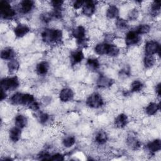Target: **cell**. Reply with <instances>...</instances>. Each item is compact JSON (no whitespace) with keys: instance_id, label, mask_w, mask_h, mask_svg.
I'll list each match as a JSON object with an SVG mask.
<instances>
[{"instance_id":"obj_1","label":"cell","mask_w":161,"mask_h":161,"mask_svg":"<svg viewBox=\"0 0 161 161\" xmlns=\"http://www.w3.org/2000/svg\"><path fill=\"white\" fill-rule=\"evenodd\" d=\"M41 36L45 43H58L62 39L63 33L59 29H45L42 32Z\"/></svg>"},{"instance_id":"obj_2","label":"cell","mask_w":161,"mask_h":161,"mask_svg":"<svg viewBox=\"0 0 161 161\" xmlns=\"http://www.w3.org/2000/svg\"><path fill=\"white\" fill-rule=\"evenodd\" d=\"M19 82L17 77H4L1 80V89L4 91H13L18 87Z\"/></svg>"},{"instance_id":"obj_3","label":"cell","mask_w":161,"mask_h":161,"mask_svg":"<svg viewBox=\"0 0 161 161\" xmlns=\"http://www.w3.org/2000/svg\"><path fill=\"white\" fill-rule=\"evenodd\" d=\"M86 103L89 108L98 109L103 106L104 100L101 95L99 93H93L87 98Z\"/></svg>"},{"instance_id":"obj_4","label":"cell","mask_w":161,"mask_h":161,"mask_svg":"<svg viewBox=\"0 0 161 161\" xmlns=\"http://www.w3.org/2000/svg\"><path fill=\"white\" fill-rule=\"evenodd\" d=\"M1 16L4 19H11L16 14L15 11L11 8L10 4L6 1H1L0 3Z\"/></svg>"},{"instance_id":"obj_5","label":"cell","mask_w":161,"mask_h":161,"mask_svg":"<svg viewBox=\"0 0 161 161\" xmlns=\"http://www.w3.org/2000/svg\"><path fill=\"white\" fill-rule=\"evenodd\" d=\"M160 45L154 40H150L146 42L145 45V55H154L155 54L160 55Z\"/></svg>"},{"instance_id":"obj_6","label":"cell","mask_w":161,"mask_h":161,"mask_svg":"<svg viewBox=\"0 0 161 161\" xmlns=\"http://www.w3.org/2000/svg\"><path fill=\"white\" fill-rule=\"evenodd\" d=\"M140 41V35L135 30L128 31L125 36V43L128 46L136 45Z\"/></svg>"},{"instance_id":"obj_7","label":"cell","mask_w":161,"mask_h":161,"mask_svg":"<svg viewBox=\"0 0 161 161\" xmlns=\"http://www.w3.org/2000/svg\"><path fill=\"white\" fill-rule=\"evenodd\" d=\"M96 11V5L92 1H84L82 6V13L87 16H91Z\"/></svg>"},{"instance_id":"obj_8","label":"cell","mask_w":161,"mask_h":161,"mask_svg":"<svg viewBox=\"0 0 161 161\" xmlns=\"http://www.w3.org/2000/svg\"><path fill=\"white\" fill-rule=\"evenodd\" d=\"M74 92L73 91L68 87L62 89L59 93V99L62 102H68L71 101L74 97Z\"/></svg>"},{"instance_id":"obj_9","label":"cell","mask_w":161,"mask_h":161,"mask_svg":"<svg viewBox=\"0 0 161 161\" xmlns=\"http://www.w3.org/2000/svg\"><path fill=\"white\" fill-rule=\"evenodd\" d=\"M114 83V80L106 76L101 75L97 80V86L100 88H108L111 87Z\"/></svg>"},{"instance_id":"obj_10","label":"cell","mask_w":161,"mask_h":161,"mask_svg":"<svg viewBox=\"0 0 161 161\" xmlns=\"http://www.w3.org/2000/svg\"><path fill=\"white\" fill-rule=\"evenodd\" d=\"M30 31V28L25 24H18L14 29V33L18 38H21Z\"/></svg>"},{"instance_id":"obj_11","label":"cell","mask_w":161,"mask_h":161,"mask_svg":"<svg viewBox=\"0 0 161 161\" xmlns=\"http://www.w3.org/2000/svg\"><path fill=\"white\" fill-rule=\"evenodd\" d=\"M16 57V52L11 47H6L3 49L1 52V58L5 60H11L14 59Z\"/></svg>"},{"instance_id":"obj_12","label":"cell","mask_w":161,"mask_h":161,"mask_svg":"<svg viewBox=\"0 0 161 161\" xmlns=\"http://www.w3.org/2000/svg\"><path fill=\"white\" fill-rule=\"evenodd\" d=\"M34 6V2L31 0H23L19 3V10L22 13H30Z\"/></svg>"},{"instance_id":"obj_13","label":"cell","mask_w":161,"mask_h":161,"mask_svg":"<svg viewBox=\"0 0 161 161\" xmlns=\"http://www.w3.org/2000/svg\"><path fill=\"white\" fill-rule=\"evenodd\" d=\"M128 123V116L124 114L121 113L118 114L114 119V125L117 128H123L125 127Z\"/></svg>"},{"instance_id":"obj_14","label":"cell","mask_w":161,"mask_h":161,"mask_svg":"<svg viewBox=\"0 0 161 161\" xmlns=\"http://www.w3.org/2000/svg\"><path fill=\"white\" fill-rule=\"evenodd\" d=\"M84 58V53L80 50H75L72 52L70 55V61H71L72 65H74L80 63V62L82 61Z\"/></svg>"},{"instance_id":"obj_15","label":"cell","mask_w":161,"mask_h":161,"mask_svg":"<svg viewBox=\"0 0 161 161\" xmlns=\"http://www.w3.org/2000/svg\"><path fill=\"white\" fill-rule=\"evenodd\" d=\"M72 35L77 41L84 40L86 36V29L82 26H78L73 29Z\"/></svg>"},{"instance_id":"obj_16","label":"cell","mask_w":161,"mask_h":161,"mask_svg":"<svg viewBox=\"0 0 161 161\" xmlns=\"http://www.w3.org/2000/svg\"><path fill=\"white\" fill-rule=\"evenodd\" d=\"M147 150L152 153H156L160 150L161 149V142L159 139L154 140L150 142L147 145Z\"/></svg>"},{"instance_id":"obj_17","label":"cell","mask_w":161,"mask_h":161,"mask_svg":"<svg viewBox=\"0 0 161 161\" xmlns=\"http://www.w3.org/2000/svg\"><path fill=\"white\" fill-rule=\"evenodd\" d=\"M49 64L46 61H42L36 65V72L40 75H45L49 70Z\"/></svg>"},{"instance_id":"obj_18","label":"cell","mask_w":161,"mask_h":161,"mask_svg":"<svg viewBox=\"0 0 161 161\" xmlns=\"http://www.w3.org/2000/svg\"><path fill=\"white\" fill-rule=\"evenodd\" d=\"M21 136V128L14 126L12 128L9 132V136L10 140L13 142H17L19 141Z\"/></svg>"},{"instance_id":"obj_19","label":"cell","mask_w":161,"mask_h":161,"mask_svg":"<svg viewBox=\"0 0 161 161\" xmlns=\"http://www.w3.org/2000/svg\"><path fill=\"white\" fill-rule=\"evenodd\" d=\"M106 15L109 19H117L119 16V9L114 5H109L106 9Z\"/></svg>"},{"instance_id":"obj_20","label":"cell","mask_w":161,"mask_h":161,"mask_svg":"<svg viewBox=\"0 0 161 161\" xmlns=\"http://www.w3.org/2000/svg\"><path fill=\"white\" fill-rule=\"evenodd\" d=\"M28 120L26 117L23 114H18L14 118V124L16 126L22 129L27 125Z\"/></svg>"},{"instance_id":"obj_21","label":"cell","mask_w":161,"mask_h":161,"mask_svg":"<svg viewBox=\"0 0 161 161\" xmlns=\"http://www.w3.org/2000/svg\"><path fill=\"white\" fill-rule=\"evenodd\" d=\"M109 45V43H101L97 44L94 48V51L96 53L99 55H106Z\"/></svg>"},{"instance_id":"obj_22","label":"cell","mask_w":161,"mask_h":161,"mask_svg":"<svg viewBox=\"0 0 161 161\" xmlns=\"http://www.w3.org/2000/svg\"><path fill=\"white\" fill-rule=\"evenodd\" d=\"M159 109H160L159 104L152 102V103H150L146 107L145 112L148 115L152 116L155 114L159 110Z\"/></svg>"},{"instance_id":"obj_23","label":"cell","mask_w":161,"mask_h":161,"mask_svg":"<svg viewBox=\"0 0 161 161\" xmlns=\"http://www.w3.org/2000/svg\"><path fill=\"white\" fill-rule=\"evenodd\" d=\"M108 140L107 133L103 130L99 131L95 136V141L99 145L104 144Z\"/></svg>"},{"instance_id":"obj_24","label":"cell","mask_w":161,"mask_h":161,"mask_svg":"<svg viewBox=\"0 0 161 161\" xmlns=\"http://www.w3.org/2000/svg\"><path fill=\"white\" fill-rule=\"evenodd\" d=\"M127 144L128 147H130L133 150H137L141 146V143L139 142V140H137L136 138L132 136H130L128 137Z\"/></svg>"},{"instance_id":"obj_25","label":"cell","mask_w":161,"mask_h":161,"mask_svg":"<svg viewBox=\"0 0 161 161\" xmlns=\"http://www.w3.org/2000/svg\"><path fill=\"white\" fill-rule=\"evenodd\" d=\"M19 68V62L14 59L9 60L8 63V69L10 73H13L16 72Z\"/></svg>"},{"instance_id":"obj_26","label":"cell","mask_w":161,"mask_h":161,"mask_svg":"<svg viewBox=\"0 0 161 161\" xmlns=\"http://www.w3.org/2000/svg\"><path fill=\"white\" fill-rule=\"evenodd\" d=\"M22 96L23 93L21 92L14 93L9 99L11 103L14 105H21Z\"/></svg>"},{"instance_id":"obj_27","label":"cell","mask_w":161,"mask_h":161,"mask_svg":"<svg viewBox=\"0 0 161 161\" xmlns=\"http://www.w3.org/2000/svg\"><path fill=\"white\" fill-rule=\"evenodd\" d=\"M87 65L91 70H97L99 67V62L97 58H89L87 60Z\"/></svg>"},{"instance_id":"obj_28","label":"cell","mask_w":161,"mask_h":161,"mask_svg":"<svg viewBox=\"0 0 161 161\" xmlns=\"http://www.w3.org/2000/svg\"><path fill=\"white\" fill-rule=\"evenodd\" d=\"M119 53V48L113 44H109L108 47V49L107 51L106 55L109 57H116Z\"/></svg>"},{"instance_id":"obj_29","label":"cell","mask_w":161,"mask_h":161,"mask_svg":"<svg viewBox=\"0 0 161 161\" xmlns=\"http://www.w3.org/2000/svg\"><path fill=\"white\" fill-rule=\"evenodd\" d=\"M139 35L147 34L150 31V26L147 24L140 25L135 30Z\"/></svg>"},{"instance_id":"obj_30","label":"cell","mask_w":161,"mask_h":161,"mask_svg":"<svg viewBox=\"0 0 161 161\" xmlns=\"http://www.w3.org/2000/svg\"><path fill=\"white\" fill-rule=\"evenodd\" d=\"M155 63V60L153 55H145L143 59V64L144 66L147 68L150 69L152 67Z\"/></svg>"},{"instance_id":"obj_31","label":"cell","mask_w":161,"mask_h":161,"mask_svg":"<svg viewBox=\"0 0 161 161\" xmlns=\"http://www.w3.org/2000/svg\"><path fill=\"white\" fill-rule=\"evenodd\" d=\"M143 87V84L139 80H134L131 84V92H139Z\"/></svg>"},{"instance_id":"obj_32","label":"cell","mask_w":161,"mask_h":161,"mask_svg":"<svg viewBox=\"0 0 161 161\" xmlns=\"http://www.w3.org/2000/svg\"><path fill=\"white\" fill-rule=\"evenodd\" d=\"M75 143V139L74 136H69L63 139L62 143L63 145L66 148H69L72 147Z\"/></svg>"},{"instance_id":"obj_33","label":"cell","mask_w":161,"mask_h":161,"mask_svg":"<svg viewBox=\"0 0 161 161\" xmlns=\"http://www.w3.org/2000/svg\"><path fill=\"white\" fill-rule=\"evenodd\" d=\"M151 13L153 15H157L160 10V1H153L151 5Z\"/></svg>"},{"instance_id":"obj_34","label":"cell","mask_w":161,"mask_h":161,"mask_svg":"<svg viewBox=\"0 0 161 161\" xmlns=\"http://www.w3.org/2000/svg\"><path fill=\"white\" fill-rule=\"evenodd\" d=\"M128 21L123 18H117L116 21V26L120 30L125 29L128 27Z\"/></svg>"},{"instance_id":"obj_35","label":"cell","mask_w":161,"mask_h":161,"mask_svg":"<svg viewBox=\"0 0 161 161\" xmlns=\"http://www.w3.org/2000/svg\"><path fill=\"white\" fill-rule=\"evenodd\" d=\"M139 16L138 11L136 9H133L130 10L128 14V19L131 21H135L136 20Z\"/></svg>"},{"instance_id":"obj_36","label":"cell","mask_w":161,"mask_h":161,"mask_svg":"<svg viewBox=\"0 0 161 161\" xmlns=\"http://www.w3.org/2000/svg\"><path fill=\"white\" fill-rule=\"evenodd\" d=\"M49 115L46 113H41L38 116L39 121L42 124H45L49 119Z\"/></svg>"},{"instance_id":"obj_37","label":"cell","mask_w":161,"mask_h":161,"mask_svg":"<svg viewBox=\"0 0 161 161\" xmlns=\"http://www.w3.org/2000/svg\"><path fill=\"white\" fill-rule=\"evenodd\" d=\"M63 1H59V0H53L50 2L52 6L53 7L54 9H61V8L64 4Z\"/></svg>"},{"instance_id":"obj_38","label":"cell","mask_w":161,"mask_h":161,"mask_svg":"<svg viewBox=\"0 0 161 161\" xmlns=\"http://www.w3.org/2000/svg\"><path fill=\"white\" fill-rule=\"evenodd\" d=\"M50 160H54V161H61V160H64V157L62 154L59 153H55V154L51 155Z\"/></svg>"},{"instance_id":"obj_39","label":"cell","mask_w":161,"mask_h":161,"mask_svg":"<svg viewBox=\"0 0 161 161\" xmlns=\"http://www.w3.org/2000/svg\"><path fill=\"white\" fill-rule=\"evenodd\" d=\"M84 4V1H75L73 3V7L75 9H80V8H82L83 5Z\"/></svg>"},{"instance_id":"obj_40","label":"cell","mask_w":161,"mask_h":161,"mask_svg":"<svg viewBox=\"0 0 161 161\" xmlns=\"http://www.w3.org/2000/svg\"><path fill=\"white\" fill-rule=\"evenodd\" d=\"M52 17L51 14H48V13H45L43 14H42V17L41 19L43 21H44L45 23H47L49 21H50L51 18Z\"/></svg>"},{"instance_id":"obj_41","label":"cell","mask_w":161,"mask_h":161,"mask_svg":"<svg viewBox=\"0 0 161 161\" xmlns=\"http://www.w3.org/2000/svg\"><path fill=\"white\" fill-rule=\"evenodd\" d=\"M6 97H7V94H6V91H4V90L1 89V101H3L4 99H6Z\"/></svg>"},{"instance_id":"obj_42","label":"cell","mask_w":161,"mask_h":161,"mask_svg":"<svg viewBox=\"0 0 161 161\" xmlns=\"http://www.w3.org/2000/svg\"><path fill=\"white\" fill-rule=\"evenodd\" d=\"M160 83H158V84H157L156 87H155V91L157 94L160 96Z\"/></svg>"}]
</instances>
